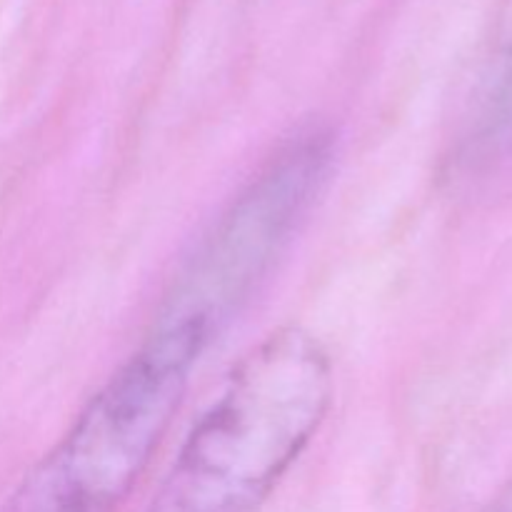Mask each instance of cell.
I'll return each mask as SVG.
<instances>
[{
  "instance_id": "3957f363",
  "label": "cell",
  "mask_w": 512,
  "mask_h": 512,
  "mask_svg": "<svg viewBox=\"0 0 512 512\" xmlns=\"http://www.w3.org/2000/svg\"><path fill=\"white\" fill-rule=\"evenodd\" d=\"M335 158L328 125L295 130L195 243L153 328H183L210 348L285 258L328 188Z\"/></svg>"
},
{
  "instance_id": "6da1fadb",
  "label": "cell",
  "mask_w": 512,
  "mask_h": 512,
  "mask_svg": "<svg viewBox=\"0 0 512 512\" xmlns=\"http://www.w3.org/2000/svg\"><path fill=\"white\" fill-rule=\"evenodd\" d=\"M333 390L323 343L298 325L273 330L185 435L145 512H255L325 423Z\"/></svg>"
},
{
  "instance_id": "7a4b0ae2",
  "label": "cell",
  "mask_w": 512,
  "mask_h": 512,
  "mask_svg": "<svg viewBox=\"0 0 512 512\" xmlns=\"http://www.w3.org/2000/svg\"><path fill=\"white\" fill-rule=\"evenodd\" d=\"M205 348L150 328L0 512H118L148 470Z\"/></svg>"
},
{
  "instance_id": "277c9868",
  "label": "cell",
  "mask_w": 512,
  "mask_h": 512,
  "mask_svg": "<svg viewBox=\"0 0 512 512\" xmlns=\"http://www.w3.org/2000/svg\"><path fill=\"white\" fill-rule=\"evenodd\" d=\"M480 140L495 145H505L512 140V40L503 58L498 83H495L488 108H485Z\"/></svg>"
}]
</instances>
